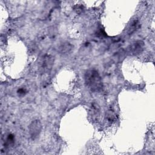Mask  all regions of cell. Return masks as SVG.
<instances>
[{
  "mask_svg": "<svg viewBox=\"0 0 155 155\" xmlns=\"http://www.w3.org/2000/svg\"><path fill=\"white\" fill-rule=\"evenodd\" d=\"M140 24L139 23V21L137 19L133 20L131 24H130L128 28V33L129 35H131V33H134L135 31H136L139 28Z\"/></svg>",
  "mask_w": 155,
  "mask_h": 155,
  "instance_id": "6",
  "label": "cell"
},
{
  "mask_svg": "<svg viewBox=\"0 0 155 155\" xmlns=\"http://www.w3.org/2000/svg\"><path fill=\"white\" fill-rule=\"evenodd\" d=\"M85 82L86 85L93 92L101 91L103 88L102 79L96 70H89L85 74Z\"/></svg>",
  "mask_w": 155,
  "mask_h": 155,
  "instance_id": "1",
  "label": "cell"
},
{
  "mask_svg": "<svg viewBox=\"0 0 155 155\" xmlns=\"http://www.w3.org/2000/svg\"><path fill=\"white\" fill-rule=\"evenodd\" d=\"M42 124L39 120L32 121L28 127L29 134L32 139H36L40 134L42 130Z\"/></svg>",
  "mask_w": 155,
  "mask_h": 155,
  "instance_id": "2",
  "label": "cell"
},
{
  "mask_svg": "<svg viewBox=\"0 0 155 155\" xmlns=\"http://www.w3.org/2000/svg\"><path fill=\"white\" fill-rule=\"evenodd\" d=\"M54 63V58L50 54L44 56L41 63V68L44 71H49L51 69Z\"/></svg>",
  "mask_w": 155,
  "mask_h": 155,
  "instance_id": "3",
  "label": "cell"
},
{
  "mask_svg": "<svg viewBox=\"0 0 155 155\" xmlns=\"http://www.w3.org/2000/svg\"><path fill=\"white\" fill-rule=\"evenodd\" d=\"M107 119L108 121L111 122L113 121L115 119V114L113 111H109V112L107 114Z\"/></svg>",
  "mask_w": 155,
  "mask_h": 155,
  "instance_id": "7",
  "label": "cell"
},
{
  "mask_svg": "<svg viewBox=\"0 0 155 155\" xmlns=\"http://www.w3.org/2000/svg\"><path fill=\"white\" fill-rule=\"evenodd\" d=\"M144 47V43L142 41H137L133 42L129 48L130 51L133 54H137L140 53L143 50Z\"/></svg>",
  "mask_w": 155,
  "mask_h": 155,
  "instance_id": "4",
  "label": "cell"
},
{
  "mask_svg": "<svg viewBox=\"0 0 155 155\" xmlns=\"http://www.w3.org/2000/svg\"><path fill=\"white\" fill-rule=\"evenodd\" d=\"M73 45L70 42H65L59 47V51L64 54H68L73 50Z\"/></svg>",
  "mask_w": 155,
  "mask_h": 155,
  "instance_id": "5",
  "label": "cell"
}]
</instances>
